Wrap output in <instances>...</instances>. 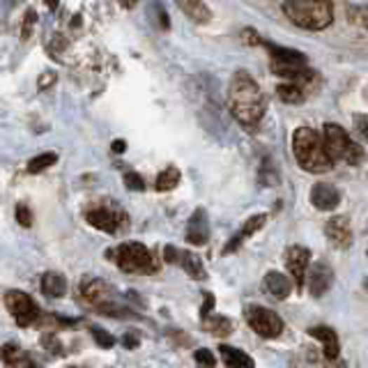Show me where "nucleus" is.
<instances>
[{
    "mask_svg": "<svg viewBox=\"0 0 368 368\" xmlns=\"http://www.w3.org/2000/svg\"><path fill=\"white\" fill-rule=\"evenodd\" d=\"M228 106H231L233 118L247 129V132H256L260 122L265 118L267 102L256 79L249 71H235L231 79V88H228Z\"/></svg>",
    "mask_w": 368,
    "mask_h": 368,
    "instance_id": "1",
    "label": "nucleus"
},
{
    "mask_svg": "<svg viewBox=\"0 0 368 368\" xmlns=\"http://www.w3.org/2000/svg\"><path fill=\"white\" fill-rule=\"evenodd\" d=\"M294 159L308 173H327L334 166V159L325 145V138L311 127H299L292 136Z\"/></svg>",
    "mask_w": 368,
    "mask_h": 368,
    "instance_id": "2",
    "label": "nucleus"
},
{
    "mask_svg": "<svg viewBox=\"0 0 368 368\" xmlns=\"http://www.w3.org/2000/svg\"><path fill=\"white\" fill-rule=\"evenodd\" d=\"M281 10L294 26L304 30H325L334 21V5L327 0H292L283 3Z\"/></svg>",
    "mask_w": 368,
    "mask_h": 368,
    "instance_id": "3",
    "label": "nucleus"
},
{
    "mask_svg": "<svg viewBox=\"0 0 368 368\" xmlns=\"http://www.w3.org/2000/svg\"><path fill=\"white\" fill-rule=\"evenodd\" d=\"M322 138H325L327 150H329V154H332V159L346 161V163H350V166H362V163H364L366 150H364L362 145H357L341 125L327 122L325 132H322Z\"/></svg>",
    "mask_w": 368,
    "mask_h": 368,
    "instance_id": "4",
    "label": "nucleus"
},
{
    "mask_svg": "<svg viewBox=\"0 0 368 368\" xmlns=\"http://www.w3.org/2000/svg\"><path fill=\"white\" fill-rule=\"evenodd\" d=\"M116 263L127 274H157L161 265L159 258L141 242L120 244L116 251Z\"/></svg>",
    "mask_w": 368,
    "mask_h": 368,
    "instance_id": "5",
    "label": "nucleus"
},
{
    "mask_svg": "<svg viewBox=\"0 0 368 368\" xmlns=\"http://www.w3.org/2000/svg\"><path fill=\"white\" fill-rule=\"evenodd\" d=\"M81 294L83 299L93 306L97 313L104 315H113V318H129V308L120 306L116 301V294H113V288L102 279H83L81 281Z\"/></svg>",
    "mask_w": 368,
    "mask_h": 368,
    "instance_id": "6",
    "label": "nucleus"
},
{
    "mask_svg": "<svg viewBox=\"0 0 368 368\" xmlns=\"http://www.w3.org/2000/svg\"><path fill=\"white\" fill-rule=\"evenodd\" d=\"M86 219H88L90 226L97 228V231L111 233V235L125 231V228L129 226L127 214L118 205H113L111 200L109 203H102V205H95L93 210H88Z\"/></svg>",
    "mask_w": 368,
    "mask_h": 368,
    "instance_id": "7",
    "label": "nucleus"
},
{
    "mask_svg": "<svg viewBox=\"0 0 368 368\" xmlns=\"http://www.w3.org/2000/svg\"><path fill=\"white\" fill-rule=\"evenodd\" d=\"M244 318H247L249 327L258 334V336H263V339L281 336L283 320L274 313V311H269L265 306H247V311H244Z\"/></svg>",
    "mask_w": 368,
    "mask_h": 368,
    "instance_id": "8",
    "label": "nucleus"
},
{
    "mask_svg": "<svg viewBox=\"0 0 368 368\" xmlns=\"http://www.w3.org/2000/svg\"><path fill=\"white\" fill-rule=\"evenodd\" d=\"M5 304L7 308H10V313L14 315V320L16 325H21V327H28L37 320V315H39V308L37 304L32 301L26 292H21V290H10L5 294Z\"/></svg>",
    "mask_w": 368,
    "mask_h": 368,
    "instance_id": "9",
    "label": "nucleus"
},
{
    "mask_svg": "<svg viewBox=\"0 0 368 368\" xmlns=\"http://www.w3.org/2000/svg\"><path fill=\"white\" fill-rule=\"evenodd\" d=\"M308 263H311V251L306 247H290L285 251V267H288L290 279L297 288H304Z\"/></svg>",
    "mask_w": 368,
    "mask_h": 368,
    "instance_id": "10",
    "label": "nucleus"
},
{
    "mask_svg": "<svg viewBox=\"0 0 368 368\" xmlns=\"http://www.w3.org/2000/svg\"><path fill=\"white\" fill-rule=\"evenodd\" d=\"M325 235L336 249H348L353 244V228L346 217H334L325 224Z\"/></svg>",
    "mask_w": 368,
    "mask_h": 368,
    "instance_id": "11",
    "label": "nucleus"
},
{
    "mask_svg": "<svg viewBox=\"0 0 368 368\" xmlns=\"http://www.w3.org/2000/svg\"><path fill=\"white\" fill-rule=\"evenodd\" d=\"M311 203H313L318 210L332 212V210H336L341 205V191L334 184L320 182V184H315L313 189H311Z\"/></svg>",
    "mask_w": 368,
    "mask_h": 368,
    "instance_id": "12",
    "label": "nucleus"
},
{
    "mask_svg": "<svg viewBox=\"0 0 368 368\" xmlns=\"http://www.w3.org/2000/svg\"><path fill=\"white\" fill-rule=\"evenodd\" d=\"M332 281H334L332 267L327 263H315L308 274V292L313 294V297H322V294L329 290Z\"/></svg>",
    "mask_w": 368,
    "mask_h": 368,
    "instance_id": "13",
    "label": "nucleus"
},
{
    "mask_svg": "<svg viewBox=\"0 0 368 368\" xmlns=\"http://www.w3.org/2000/svg\"><path fill=\"white\" fill-rule=\"evenodd\" d=\"M210 237V224H207V217L203 210H196L189 224H186V242L193 244V247H203Z\"/></svg>",
    "mask_w": 368,
    "mask_h": 368,
    "instance_id": "14",
    "label": "nucleus"
},
{
    "mask_svg": "<svg viewBox=\"0 0 368 368\" xmlns=\"http://www.w3.org/2000/svg\"><path fill=\"white\" fill-rule=\"evenodd\" d=\"M308 336H313L318 341H322V346H325V359L327 362H334V359H339V353H341V348H339V336H336V332L332 329V327H313V329H308Z\"/></svg>",
    "mask_w": 368,
    "mask_h": 368,
    "instance_id": "15",
    "label": "nucleus"
},
{
    "mask_svg": "<svg viewBox=\"0 0 368 368\" xmlns=\"http://www.w3.org/2000/svg\"><path fill=\"white\" fill-rule=\"evenodd\" d=\"M265 221H267V214H256V217H249V219H247V224L242 226V231L233 235V240L226 244V249H224V251H226V253H233V251H235L237 247H240V244H242L244 240H247V237H251L253 233H258L260 228L265 226Z\"/></svg>",
    "mask_w": 368,
    "mask_h": 368,
    "instance_id": "16",
    "label": "nucleus"
},
{
    "mask_svg": "<svg viewBox=\"0 0 368 368\" xmlns=\"http://www.w3.org/2000/svg\"><path fill=\"white\" fill-rule=\"evenodd\" d=\"M263 285H265V290L272 294V297H276V299H285L290 294V290H292L290 276H285L281 272H269L265 276Z\"/></svg>",
    "mask_w": 368,
    "mask_h": 368,
    "instance_id": "17",
    "label": "nucleus"
},
{
    "mask_svg": "<svg viewBox=\"0 0 368 368\" xmlns=\"http://www.w3.org/2000/svg\"><path fill=\"white\" fill-rule=\"evenodd\" d=\"M219 355H221V359H224V364L228 368H253L256 366L247 353H242V350H237L233 346H226V343H221L219 346Z\"/></svg>",
    "mask_w": 368,
    "mask_h": 368,
    "instance_id": "18",
    "label": "nucleus"
},
{
    "mask_svg": "<svg viewBox=\"0 0 368 368\" xmlns=\"http://www.w3.org/2000/svg\"><path fill=\"white\" fill-rule=\"evenodd\" d=\"M42 292L46 297H53V299L62 297V294L67 292V281H64V276L58 272H46L42 276Z\"/></svg>",
    "mask_w": 368,
    "mask_h": 368,
    "instance_id": "19",
    "label": "nucleus"
},
{
    "mask_svg": "<svg viewBox=\"0 0 368 368\" xmlns=\"http://www.w3.org/2000/svg\"><path fill=\"white\" fill-rule=\"evenodd\" d=\"M177 265H182V269L191 276V279H205V276H207L203 260L196 256V253H191V251H179Z\"/></svg>",
    "mask_w": 368,
    "mask_h": 368,
    "instance_id": "20",
    "label": "nucleus"
},
{
    "mask_svg": "<svg viewBox=\"0 0 368 368\" xmlns=\"http://www.w3.org/2000/svg\"><path fill=\"white\" fill-rule=\"evenodd\" d=\"M179 10L186 12V16L196 23H207L212 16L210 7L205 3H200V0H196V3H179Z\"/></svg>",
    "mask_w": 368,
    "mask_h": 368,
    "instance_id": "21",
    "label": "nucleus"
},
{
    "mask_svg": "<svg viewBox=\"0 0 368 368\" xmlns=\"http://www.w3.org/2000/svg\"><path fill=\"white\" fill-rule=\"evenodd\" d=\"M276 95H279L285 104H301L306 100V90L299 88L297 83H281L276 88Z\"/></svg>",
    "mask_w": 368,
    "mask_h": 368,
    "instance_id": "22",
    "label": "nucleus"
},
{
    "mask_svg": "<svg viewBox=\"0 0 368 368\" xmlns=\"http://www.w3.org/2000/svg\"><path fill=\"white\" fill-rule=\"evenodd\" d=\"M203 325H205V329L210 334H214V336H228V334L233 332V322L228 320L226 315H210L203 320Z\"/></svg>",
    "mask_w": 368,
    "mask_h": 368,
    "instance_id": "23",
    "label": "nucleus"
},
{
    "mask_svg": "<svg viewBox=\"0 0 368 368\" xmlns=\"http://www.w3.org/2000/svg\"><path fill=\"white\" fill-rule=\"evenodd\" d=\"M182 182V175H179V170L175 168V166H168L163 173H159V177H157V191H173L175 186Z\"/></svg>",
    "mask_w": 368,
    "mask_h": 368,
    "instance_id": "24",
    "label": "nucleus"
},
{
    "mask_svg": "<svg viewBox=\"0 0 368 368\" xmlns=\"http://www.w3.org/2000/svg\"><path fill=\"white\" fill-rule=\"evenodd\" d=\"M55 161H58V154L55 152H44V154H39V157H32L28 161V173H32V175L42 173V170L51 168Z\"/></svg>",
    "mask_w": 368,
    "mask_h": 368,
    "instance_id": "25",
    "label": "nucleus"
},
{
    "mask_svg": "<svg viewBox=\"0 0 368 368\" xmlns=\"http://www.w3.org/2000/svg\"><path fill=\"white\" fill-rule=\"evenodd\" d=\"M90 334H93V339H95V343H97L100 348L109 350V348L116 346V339H113L109 332H104L102 327H90Z\"/></svg>",
    "mask_w": 368,
    "mask_h": 368,
    "instance_id": "26",
    "label": "nucleus"
},
{
    "mask_svg": "<svg viewBox=\"0 0 368 368\" xmlns=\"http://www.w3.org/2000/svg\"><path fill=\"white\" fill-rule=\"evenodd\" d=\"M14 217H16V221H19V226H23V228L32 226V212H30L28 205H16Z\"/></svg>",
    "mask_w": 368,
    "mask_h": 368,
    "instance_id": "27",
    "label": "nucleus"
},
{
    "mask_svg": "<svg viewBox=\"0 0 368 368\" xmlns=\"http://www.w3.org/2000/svg\"><path fill=\"white\" fill-rule=\"evenodd\" d=\"M193 359L198 362L200 366H205V368H212L217 364V359H214V355L210 353V350H205V348H200V350H196L193 353Z\"/></svg>",
    "mask_w": 368,
    "mask_h": 368,
    "instance_id": "28",
    "label": "nucleus"
},
{
    "mask_svg": "<svg viewBox=\"0 0 368 368\" xmlns=\"http://www.w3.org/2000/svg\"><path fill=\"white\" fill-rule=\"evenodd\" d=\"M355 132L368 141V113H357L355 116Z\"/></svg>",
    "mask_w": 368,
    "mask_h": 368,
    "instance_id": "29",
    "label": "nucleus"
},
{
    "mask_svg": "<svg viewBox=\"0 0 368 368\" xmlns=\"http://www.w3.org/2000/svg\"><path fill=\"white\" fill-rule=\"evenodd\" d=\"M125 186L127 189H132V191H145V182L138 173H127L125 175Z\"/></svg>",
    "mask_w": 368,
    "mask_h": 368,
    "instance_id": "30",
    "label": "nucleus"
},
{
    "mask_svg": "<svg viewBox=\"0 0 368 368\" xmlns=\"http://www.w3.org/2000/svg\"><path fill=\"white\" fill-rule=\"evenodd\" d=\"M267 163L269 161H265L263 170H260V179H263V184H267V186H276L279 184V175H276V170H269Z\"/></svg>",
    "mask_w": 368,
    "mask_h": 368,
    "instance_id": "31",
    "label": "nucleus"
},
{
    "mask_svg": "<svg viewBox=\"0 0 368 368\" xmlns=\"http://www.w3.org/2000/svg\"><path fill=\"white\" fill-rule=\"evenodd\" d=\"M35 21H37L35 10H28V12H26V21H23V28H21V37H23V39H28V37H30V32H32V26H35Z\"/></svg>",
    "mask_w": 368,
    "mask_h": 368,
    "instance_id": "32",
    "label": "nucleus"
},
{
    "mask_svg": "<svg viewBox=\"0 0 368 368\" xmlns=\"http://www.w3.org/2000/svg\"><path fill=\"white\" fill-rule=\"evenodd\" d=\"M214 308V297H212L210 292H205V304L200 306V315H203V320H205V318H210V311Z\"/></svg>",
    "mask_w": 368,
    "mask_h": 368,
    "instance_id": "33",
    "label": "nucleus"
},
{
    "mask_svg": "<svg viewBox=\"0 0 368 368\" xmlns=\"http://www.w3.org/2000/svg\"><path fill=\"white\" fill-rule=\"evenodd\" d=\"M122 343H125V348H129V350L138 348V339L134 336V334H125V339H122Z\"/></svg>",
    "mask_w": 368,
    "mask_h": 368,
    "instance_id": "34",
    "label": "nucleus"
},
{
    "mask_svg": "<svg viewBox=\"0 0 368 368\" xmlns=\"http://www.w3.org/2000/svg\"><path fill=\"white\" fill-rule=\"evenodd\" d=\"M111 150H113V152H116V154H122V152H125V150H127V143H125V141H120V138H118V141H113V145H111Z\"/></svg>",
    "mask_w": 368,
    "mask_h": 368,
    "instance_id": "35",
    "label": "nucleus"
},
{
    "mask_svg": "<svg viewBox=\"0 0 368 368\" xmlns=\"http://www.w3.org/2000/svg\"><path fill=\"white\" fill-rule=\"evenodd\" d=\"M48 83H55V74H53V71L46 74V76H42V81H39V86H42V90H44Z\"/></svg>",
    "mask_w": 368,
    "mask_h": 368,
    "instance_id": "36",
    "label": "nucleus"
},
{
    "mask_svg": "<svg viewBox=\"0 0 368 368\" xmlns=\"http://www.w3.org/2000/svg\"><path fill=\"white\" fill-rule=\"evenodd\" d=\"M159 23H161V26L166 28V30L170 28V21H168V14H166V12H159Z\"/></svg>",
    "mask_w": 368,
    "mask_h": 368,
    "instance_id": "37",
    "label": "nucleus"
},
{
    "mask_svg": "<svg viewBox=\"0 0 368 368\" xmlns=\"http://www.w3.org/2000/svg\"><path fill=\"white\" fill-rule=\"evenodd\" d=\"M325 368H346V364H343L341 359H334V362H327Z\"/></svg>",
    "mask_w": 368,
    "mask_h": 368,
    "instance_id": "38",
    "label": "nucleus"
}]
</instances>
